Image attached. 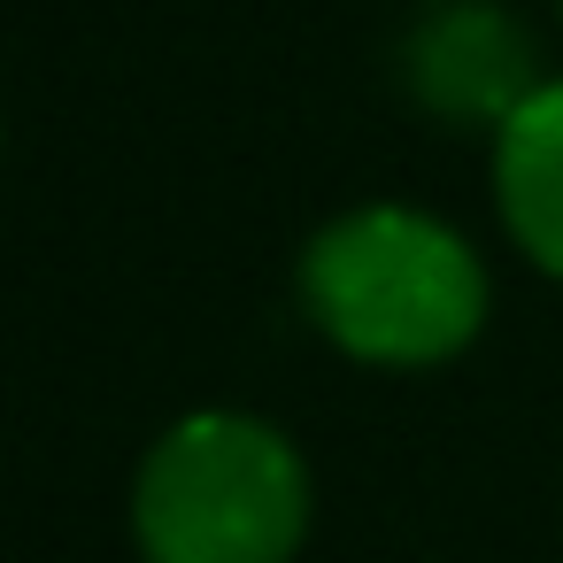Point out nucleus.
<instances>
[{
  "mask_svg": "<svg viewBox=\"0 0 563 563\" xmlns=\"http://www.w3.org/2000/svg\"><path fill=\"white\" fill-rule=\"evenodd\" d=\"M309 317L363 363H448L486 324V271L463 232L424 209H355L301 263Z\"/></svg>",
  "mask_w": 563,
  "mask_h": 563,
  "instance_id": "obj_1",
  "label": "nucleus"
},
{
  "mask_svg": "<svg viewBox=\"0 0 563 563\" xmlns=\"http://www.w3.org/2000/svg\"><path fill=\"white\" fill-rule=\"evenodd\" d=\"M494 194L517 247L563 278V78H548L494 132Z\"/></svg>",
  "mask_w": 563,
  "mask_h": 563,
  "instance_id": "obj_4",
  "label": "nucleus"
},
{
  "mask_svg": "<svg viewBox=\"0 0 563 563\" xmlns=\"http://www.w3.org/2000/svg\"><path fill=\"white\" fill-rule=\"evenodd\" d=\"M132 525L147 563H286L309 532V471L263 417L201 409L147 448Z\"/></svg>",
  "mask_w": 563,
  "mask_h": 563,
  "instance_id": "obj_2",
  "label": "nucleus"
},
{
  "mask_svg": "<svg viewBox=\"0 0 563 563\" xmlns=\"http://www.w3.org/2000/svg\"><path fill=\"white\" fill-rule=\"evenodd\" d=\"M409 86L424 109L455 117V124H509L548 78L532 70V40L509 24V9L494 0H455V9L424 16L409 40Z\"/></svg>",
  "mask_w": 563,
  "mask_h": 563,
  "instance_id": "obj_3",
  "label": "nucleus"
}]
</instances>
